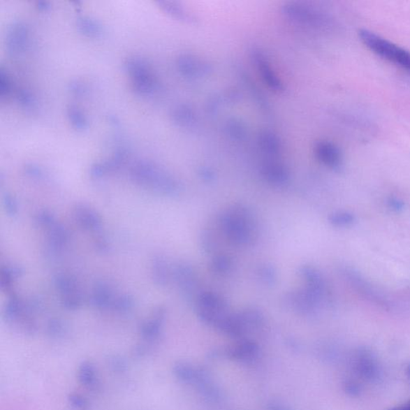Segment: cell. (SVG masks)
I'll return each instance as SVG.
<instances>
[{"label":"cell","mask_w":410,"mask_h":410,"mask_svg":"<svg viewBox=\"0 0 410 410\" xmlns=\"http://www.w3.org/2000/svg\"><path fill=\"white\" fill-rule=\"evenodd\" d=\"M221 228L228 242L237 246L249 245L258 234L253 212L243 205H233L223 213Z\"/></svg>","instance_id":"6da1fadb"},{"label":"cell","mask_w":410,"mask_h":410,"mask_svg":"<svg viewBox=\"0 0 410 410\" xmlns=\"http://www.w3.org/2000/svg\"><path fill=\"white\" fill-rule=\"evenodd\" d=\"M176 379L182 383L196 388L206 398L210 401L220 400V390L213 382L207 372L193 364L180 362L175 364L173 369Z\"/></svg>","instance_id":"7a4b0ae2"},{"label":"cell","mask_w":410,"mask_h":410,"mask_svg":"<svg viewBox=\"0 0 410 410\" xmlns=\"http://www.w3.org/2000/svg\"><path fill=\"white\" fill-rule=\"evenodd\" d=\"M264 324L263 314L258 309L248 308L229 315L219 331L229 337L243 340L249 333L261 329Z\"/></svg>","instance_id":"3957f363"},{"label":"cell","mask_w":410,"mask_h":410,"mask_svg":"<svg viewBox=\"0 0 410 410\" xmlns=\"http://www.w3.org/2000/svg\"><path fill=\"white\" fill-rule=\"evenodd\" d=\"M360 41L377 56L392 62L410 74V52L366 29L359 32Z\"/></svg>","instance_id":"277c9868"},{"label":"cell","mask_w":410,"mask_h":410,"mask_svg":"<svg viewBox=\"0 0 410 410\" xmlns=\"http://www.w3.org/2000/svg\"><path fill=\"white\" fill-rule=\"evenodd\" d=\"M196 313L203 323L217 330L232 314L226 300L212 292L198 295L196 300Z\"/></svg>","instance_id":"5b68a950"},{"label":"cell","mask_w":410,"mask_h":410,"mask_svg":"<svg viewBox=\"0 0 410 410\" xmlns=\"http://www.w3.org/2000/svg\"><path fill=\"white\" fill-rule=\"evenodd\" d=\"M327 297L307 286L297 291L288 293L284 298V304L303 315H310L318 310Z\"/></svg>","instance_id":"8992f818"},{"label":"cell","mask_w":410,"mask_h":410,"mask_svg":"<svg viewBox=\"0 0 410 410\" xmlns=\"http://www.w3.org/2000/svg\"><path fill=\"white\" fill-rule=\"evenodd\" d=\"M217 356L226 358L240 363H251L258 359L260 354V348L258 343L251 339L238 340L232 346L222 349L215 353Z\"/></svg>","instance_id":"52a82bcc"},{"label":"cell","mask_w":410,"mask_h":410,"mask_svg":"<svg viewBox=\"0 0 410 410\" xmlns=\"http://www.w3.org/2000/svg\"><path fill=\"white\" fill-rule=\"evenodd\" d=\"M353 368L364 379L376 381L381 372L375 355L367 349H360L353 357Z\"/></svg>","instance_id":"ba28073f"},{"label":"cell","mask_w":410,"mask_h":410,"mask_svg":"<svg viewBox=\"0 0 410 410\" xmlns=\"http://www.w3.org/2000/svg\"><path fill=\"white\" fill-rule=\"evenodd\" d=\"M316 156L323 165L335 170H337L342 165L341 151L329 142H322L316 147Z\"/></svg>","instance_id":"9c48e42d"},{"label":"cell","mask_w":410,"mask_h":410,"mask_svg":"<svg viewBox=\"0 0 410 410\" xmlns=\"http://www.w3.org/2000/svg\"><path fill=\"white\" fill-rule=\"evenodd\" d=\"M78 377L80 383L90 390L99 389L101 383L99 376L94 364L89 360L82 363L78 369Z\"/></svg>","instance_id":"30bf717a"},{"label":"cell","mask_w":410,"mask_h":410,"mask_svg":"<svg viewBox=\"0 0 410 410\" xmlns=\"http://www.w3.org/2000/svg\"><path fill=\"white\" fill-rule=\"evenodd\" d=\"M299 274L304 279L306 286L328 293L325 279L316 268L307 265L300 267Z\"/></svg>","instance_id":"8fae6325"},{"label":"cell","mask_w":410,"mask_h":410,"mask_svg":"<svg viewBox=\"0 0 410 410\" xmlns=\"http://www.w3.org/2000/svg\"><path fill=\"white\" fill-rule=\"evenodd\" d=\"M262 175L268 182L277 186L285 184L289 178L286 168L276 163H266L262 168Z\"/></svg>","instance_id":"7c38bea8"},{"label":"cell","mask_w":410,"mask_h":410,"mask_svg":"<svg viewBox=\"0 0 410 410\" xmlns=\"http://www.w3.org/2000/svg\"><path fill=\"white\" fill-rule=\"evenodd\" d=\"M179 274L180 281L184 291L191 296L198 288V282H196V277L193 268L189 265H182L180 268Z\"/></svg>","instance_id":"4fadbf2b"},{"label":"cell","mask_w":410,"mask_h":410,"mask_svg":"<svg viewBox=\"0 0 410 410\" xmlns=\"http://www.w3.org/2000/svg\"><path fill=\"white\" fill-rule=\"evenodd\" d=\"M233 265V262L230 256L227 255H217L213 258L211 262V269L217 274H227L230 272Z\"/></svg>","instance_id":"5bb4252c"},{"label":"cell","mask_w":410,"mask_h":410,"mask_svg":"<svg viewBox=\"0 0 410 410\" xmlns=\"http://www.w3.org/2000/svg\"><path fill=\"white\" fill-rule=\"evenodd\" d=\"M258 275L260 281L264 285L272 286L277 281V273L274 267L271 265L265 264L261 265L258 270Z\"/></svg>","instance_id":"9a60e30c"},{"label":"cell","mask_w":410,"mask_h":410,"mask_svg":"<svg viewBox=\"0 0 410 410\" xmlns=\"http://www.w3.org/2000/svg\"><path fill=\"white\" fill-rule=\"evenodd\" d=\"M329 221L335 227H348L353 225L355 217L348 212H336L329 217Z\"/></svg>","instance_id":"2e32d148"},{"label":"cell","mask_w":410,"mask_h":410,"mask_svg":"<svg viewBox=\"0 0 410 410\" xmlns=\"http://www.w3.org/2000/svg\"><path fill=\"white\" fill-rule=\"evenodd\" d=\"M68 401L70 406L75 410H89V401L78 393H71L68 395Z\"/></svg>","instance_id":"e0dca14e"},{"label":"cell","mask_w":410,"mask_h":410,"mask_svg":"<svg viewBox=\"0 0 410 410\" xmlns=\"http://www.w3.org/2000/svg\"><path fill=\"white\" fill-rule=\"evenodd\" d=\"M343 389L351 397H358L360 395V391H362V388H360L358 382L352 379H347L344 381Z\"/></svg>","instance_id":"ac0fdd59"},{"label":"cell","mask_w":410,"mask_h":410,"mask_svg":"<svg viewBox=\"0 0 410 410\" xmlns=\"http://www.w3.org/2000/svg\"><path fill=\"white\" fill-rule=\"evenodd\" d=\"M389 205L391 209L395 211L402 210L404 207L403 202L397 199H391L389 201Z\"/></svg>","instance_id":"d6986e66"},{"label":"cell","mask_w":410,"mask_h":410,"mask_svg":"<svg viewBox=\"0 0 410 410\" xmlns=\"http://www.w3.org/2000/svg\"><path fill=\"white\" fill-rule=\"evenodd\" d=\"M268 410H291L285 404L280 402H272L268 406Z\"/></svg>","instance_id":"ffe728a7"},{"label":"cell","mask_w":410,"mask_h":410,"mask_svg":"<svg viewBox=\"0 0 410 410\" xmlns=\"http://www.w3.org/2000/svg\"><path fill=\"white\" fill-rule=\"evenodd\" d=\"M390 410H410V402L406 407H395L393 408Z\"/></svg>","instance_id":"44dd1931"},{"label":"cell","mask_w":410,"mask_h":410,"mask_svg":"<svg viewBox=\"0 0 410 410\" xmlns=\"http://www.w3.org/2000/svg\"><path fill=\"white\" fill-rule=\"evenodd\" d=\"M407 373L408 376L410 379V364L407 366Z\"/></svg>","instance_id":"7402d4cb"}]
</instances>
